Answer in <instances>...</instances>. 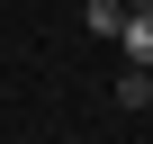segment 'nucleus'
Masks as SVG:
<instances>
[{
    "instance_id": "f257e3e1",
    "label": "nucleus",
    "mask_w": 153,
    "mask_h": 144,
    "mask_svg": "<svg viewBox=\"0 0 153 144\" xmlns=\"http://www.w3.org/2000/svg\"><path fill=\"white\" fill-rule=\"evenodd\" d=\"M117 45H126V72H153V9H126Z\"/></svg>"
},
{
    "instance_id": "f03ea898",
    "label": "nucleus",
    "mask_w": 153,
    "mask_h": 144,
    "mask_svg": "<svg viewBox=\"0 0 153 144\" xmlns=\"http://www.w3.org/2000/svg\"><path fill=\"white\" fill-rule=\"evenodd\" d=\"M81 27H90V36H117V27H126V9H117V0H90V9H81Z\"/></svg>"
},
{
    "instance_id": "7ed1b4c3",
    "label": "nucleus",
    "mask_w": 153,
    "mask_h": 144,
    "mask_svg": "<svg viewBox=\"0 0 153 144\" xmlns=\"http://www.w3.org/2000/svg\"><path fill=\"white\" fill-rule=\"evenodd\" d=\"M117 108H153V72H126L117 81Z\"/></svg>"
},
{
    "instance_id": "20e7f679",
    "label": "nucleus",
    "mask_w": 153,
    "mask_h": 144,
    "mask_svg": "<svg viewBox=\"0 0 153 144\" xmlns=\"http://www.w3.org/2000/svg\"><path fill=\"white\" fill-rule=\"evenodd\" d=\"M117 9H153V0H117Z\"/></svg>"
}]
</instances>
